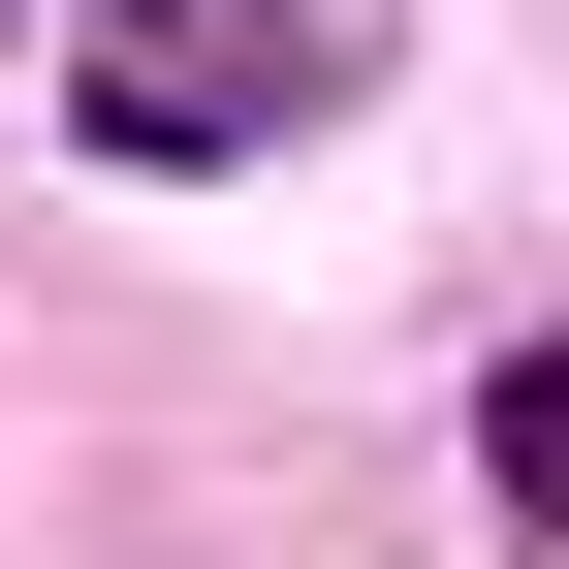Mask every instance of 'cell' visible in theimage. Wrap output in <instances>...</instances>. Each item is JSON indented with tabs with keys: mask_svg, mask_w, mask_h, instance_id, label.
<instances>
[{
	"mask_svg": "<svg viewBox=\"0 0 569 569\" xmlns=\"http://www.w3.org/2000/svg\"><path fill=\"white\" fill-rule=\"evenodd\" d=\"M63 32H159V63H253V96H284V127H317V96H348V0H63Z\"/></svg>",
	"mask_w": 569,
	"mask_h": 569,
	"instance_id": "obj_1",
	"label": "cell"
},
{
	"mask_svg": "<svg viewBox=\"0 0 569 569\" xmlns=\"http://www.w3.org/2000/svg\"><path fill=\"white\" fill-rule=\"evenodd\" d=\"M475 507L569 538V348H507V380H475Z\"/></svg>",
	"mask_w": 569,
	"mask_h": 569,
	"instance_id": "obj_2",
	"label": "cell"
}]
</instances>
